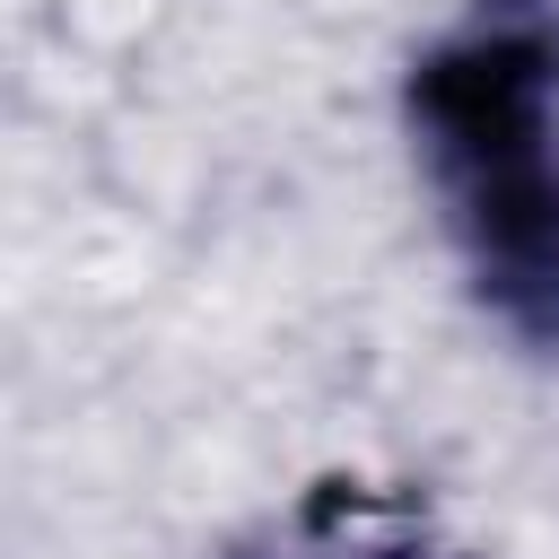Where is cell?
Here are the masks:
<instances>
[{"mask_svg": "<svg viewBox=\"0 0 559 559\" xmlns=\"http://www.w3.org/2000/svg\"><path fill=\"white\" fill-rule=\"evenodd\" d=\"M550 105H559V26L533 0H498L480 26H463L411 70V122L445 183L472 280L524 341H559Z\"/></svg>", "mask_w": 559, "mask_h": 559, "instance_id": "1", "label": "cell"}]
</instances>
